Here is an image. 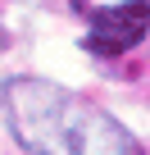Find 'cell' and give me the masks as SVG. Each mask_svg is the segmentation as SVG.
Segmentation results:
<instances>
[{
    "label": "cell",
    "mask_w": 150,
    "mask_h": 155,
    "mask_svg": "<svg viewBox=\"0 0 150 155\" xmlns=\"http://www.w3.org/2000/svg\"><path fill=\"white\" fill-rule=\"evenodd\" d=\"M0 114L27 155H145V146L114 114L50 78H5Z\"/></svg>",
    "instance_id": "cell-1"
},
{
    "label": "cell",
    "mask_w": 150,
    "mask_h": 155,
    "mask_svg": "<svg viewBox=\"0 0 150 155\" xmlns=\"http://www.w3.org/2000/svg\"><path fill=\"white\" fill-rule=\"evenodd\" d=\"M141 41H145V0H118V5L96 9L87 32H82V50L96 59L127 55Z\"/></svg>",
    "instance_id": "cell-2"
}]
</instances>
